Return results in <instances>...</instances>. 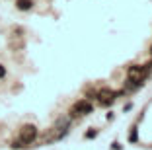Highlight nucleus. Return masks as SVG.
I'll list each match as a JSON object with an SVG mask.
<instances>
[{
	"label": "nucleus",
	"mask_w": 152,
	"mask_h": 150,
	"mask_svg": "<svg viewBox=\"0 0 152 150\" xmlns=\"http://www.w3.org/2000/svg\"><path fill=\"white\" fill-rule=\"evenodd\" d=\"M68 132V119H61L47 135H45V142H57Z\"/></svg>",
	"instance_id": "obj_1"
},
{
	"label": "nucleus",
	"mask_w": 152,
	"mask_h": 150,
	"mask_svg": "<svg viewBox=\"0 0 152 150\" xmlns=\"http://www.w3.org/2000/svg\"><path fill=\"white\" fill-rule=\"evenodd\" d=\"M35 138H37V127H35V125L26 123V125H22V127H20L18 140L22 142L23 146H26V144H31V142L35 140Z\"/></svg>",
	"instance_id": "obj_2"
},
{
	"label": "nucleus",
	"mask_w": 152,
	"mask_h": 150,
	"mask_svg": "<svg viewBox=\"0 0 152 150\" xmlns=\"http://www.w3.org/2000/svg\"><path fill=\"white\" fill-rule=\"evenodd\" d=\"M94 111V105H92V102L90 100H78V102L72 105V109H70V113L74 115H90Z\"/></svg>",
	"instance_id": "obj_3"
},
{
	"label": "nucleus",
	"mask_w": 152,
	"mask_h": 150,
	"mask_svg": "<svg viewBox=\"0 0 152 150\" xmlns=\"http://www.w3.org/2000/svg\"><path fill=\"white\" fill-rule=\"evenodd\" d=\"M98 102H99V105H102V107L111 105V103L115 102V92H111L109 88H102L98 92Z\"/></svg>",
	"instance_id": "obj_4"
},
{
	"label": "nucleus",
	"mask_w": 152,
	"mask_h": 150,
	"mask_svg": "<svg viewBox=\"0 0 152 150\" xmlns=\"http://www.w3.org/2000/svg\"><path fill=\"white\" fill-rule=\"evenodd\" d=\"M16 8L22 10V12H27V10L33 8V0H16Z\"/></svg>",
	"instance_id": "obj_5"
},
{
	"label": "nucleus",
	"mask_w": 152,
	"mask_h": 150,
	"mask_svg": "<svg viewBox=\"0 0 152 150\" xmlns=\"http://www.w3.org/2000/svg\"><path fill=\"white\" fill-rule=\"evenodd\" d=\"M137 140H139V131H137V127H133V129H131V132H129V142H131V144H134Z\"/></svg>",
	"instance_id": "obj_6"
},
{
	"label": "nucleus",
	"mask_w": 152,
	"mask_h": 150,
	"mask_svg": "<svg viewBox=\"0 0 152 150\" xmlns=\"http://www.w3.org/2000/svg\"><path fill=\"white\" fill-rule=\"evenodd\" d=\"M98 137V129H90V131H86V138H96Z\"/></svg>",
	"instance_id": "obj_7"
},
{
	"label": "nucleus",
	"mask_w": 152,
	"mask_h": 150,
	"mask_svg": "<svg viewBox=\"0 0 152 150\" xmlns=\"http://www.w3.org/2000/svg\"><path fill=\"white\" fill-rule=\"evenodd\" d=\"M111 150H123V146H121L119 142H113V144H111Z\"/></svg>",
	"instance_id": "obj_8"
},
{
	"label": "nucleus",
	"mask_w": 152,
	"mask_h": 150,
	"mask_svg": "<svg viewBox=\"0 0 152 150\" xmlns=\"http://www.w3.org/2000/svg\"><path fill=\"white\" fill-rule=\"evenodd\" d=\"M6 76V68H4V64H0V78H4Z\"/></svg>",
	"instance_id": "obj_9"
},
{
	"label": "nucleus",
	"mask_w": 152,
	"mask_h": 150,
	"mask_svg": "<svg viewBox=\"0 0 152 150\" xmlns=\"http://www.w3.org/2000/svg\"><path fill=\"white\" fill-rule=\"evenodd\" d=\"M150 53H152V47H150Z\"/></svg>",
	"instance_id": "obj_10"
}]
</instances>
